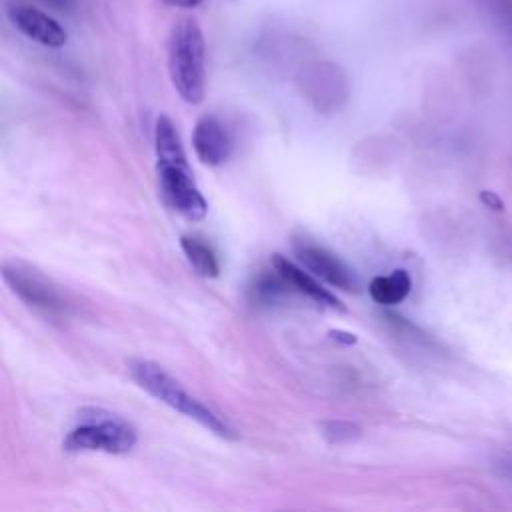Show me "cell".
Masks as SVG:
<instances>
[{
  "instance_id": "4fadbf2b",
  "label": "cell",
  "mask_w": 512,
  "mask_h": 512,
  "mask_svg": "<svg viewBox=\"0 0 512 512\" xmlns=\"http://www.w3.org/2000/svg\"><path fill=\"white\" fill-rule=\"evenodd\" d=\"M322 434L328 442L332 444H342V442H350L356 440L360 436V426L354 422H344V420H330V422H322L320 424Z\"/></svg>"
},
{
  "instance_id": "9a60e30c",
  "label": "cell",
  "mask_w": 512,
  "mask_h": 512,
  "mask_svg": "<svg viewBox=\"0 0 512 512\" xmlns=\"http://www.w3.org/2000/svg\"><path fill=\"white\" fill-rule=\"evenodd\" d=\"M168 2L174 4V6H182V8H194V6H198L204 0H168Z\"/></svg>"
},
{
  "instance_id": "6da1fadb",
  "label": "cell",
  "mask_w": 512,
  "mask_h": 512,
  "mask_svg": "<svg viewBox=\"0 0 512 512\" xmlns=\"http://www.w3.org/2000/svg\"><path fill=\"white\" fill-rule=\"evenodd\" d=\"M128 372L130 378L142 388L146 390L150 396H154L156 400L164 402L166 406H170L172 410L196 420L198 424H202L204 428H208L210 432L222 436V438H234V430L232 426L220 416L216 414L212 408H208L206 404H202L198 398H194L192 394H188L162 366H158L156 362L150 360H130L128 362Z\"/></svg>"
},
{
  "instance_id": "2e32d148",
  "label": "cell",
  "mask_w": 512,
  "mask_h": 512,
  "mask_svg": "<svg viewBox=\"0 0 512 512\" xmlns=\"http://www.w3.org/2000/svg\"><path fill=\"white\" fill-rule=\"evenodd\" d=\"M332 336L334 338H340V340H344V342H348V344H352V342H356V338L352 336V334H346V332H340V330H336V332H332Z\"/></svg>"
},
{
  "instance_id": "5b68a950",
  "label": "cell",
  "mask_w": 512,
  "mask_h": 512,
  "mask_svg": "<svg viewBox=\"0 0 512 512\" xmlns=\"http://www.w3.org/2000/svg\"><path fill=\"white\" fill-rule=\"evenodd\" d=\"M156 170L166 204L188 220H202L208 212V204L192 178L190 166L158 162Z\"/></svg>"
},
{
  "instance_id": "3957f363",
  "label": "cell",
  "mask_w": 512,
  "mask_h": 512,
  "mask_svg": "<svg viewBox=\"0 0 512 512\" xmlns=\"http://www.w3.org/2000/svg\"><path fill=\"white\" fill-rule=\"evenodd\" d=\"M136 444V430L116 414L90 410L84 414L82 424L72 428L64 438L68 452H106L126 454Z\"/></svg>"
},
{
  "instance_id": "277c9868",
  "label": "cell",
  "mask_w": 512,
  "mask_h": 512,
  "mask_svg": "<svg viewBox=\"0 0 512 512\" xmlns=\"http://www.w3.org/2000/svg\"><path fill=\"white\" fill-rule=\"evenodd\" d=\"M2 276L12 292L28 306L48 314H60L66 310V300L58 286L36 266L22 260H8L2 266Z\"/></svg>"
},
{
  "instance_id": "9c48e42d",
  "label": "cell",
  "mask_w": 512,
  "mask_h": 512,
  "mask_svg": "<svg viewBox=\"0 0 512 512\" xmlns=\"http://www.w3.org/2000/svg\"><path fill=\"white\" fill-rule=\"evenodd\" d=\"M272 266L280 274V278L284 280L286 286L294 288L296 292L304 294L306 298L314 300L316 304H324L330 308H342L340 300L332 292H328L316 278H312L308 272L298 268L294 262H290L282 254L272 256Z\"/></svg>"
},
{
  "instance_id": "e0dca14e",
  "label": "cell",
  "mask_w": 512,
  "mask_h": 512,
  "mask_svg": "<svg viewBox=\"0 0 512 512\" xmlns=\"http://www.w3.org/2000/svg\"><path fill=\"white\" fill-rule=\"evenodd\" d=\"M44 2L50 6H56V8H64V6H68L70 0H44Z\"/></svg>"
},
{
  "instance_id": "5bb4252c",
  "label": "cell",
  "mask_w": 512,
  "mask_h": 512,
  "mask_svg": "<svg viewBox=\"0 0 512 512\" xmlns=\"http://www.w3.org/2000/svg\"><path fill=\"white\" fill-rule=\"evenodd\" d=\"M480 200L488 206V208H492V210H502L504 206H502V200L494 194V192H490V190H484L482 194H480Z\"/></svg>"
},
{
  "instance_id": "52a82bcc",
  "label": "cell",
  "mask_w": 512,
  "mask_h": 512,
  "mask_svg": "<svg viewBox=\"0 0 512 512\" xmlns=\"http://www.w3.org/2000/svg\"><path fill=\"white\" fill-rule=\"evenodd\" d=\"M192 146L202 164L218 166L232 154V136L216 116L206 114L194 126Z\"/></svg>"
},
{
  "instance_id": "ba28073f",
  "label": "cell",
  "mask_w": 512,
  "mask_h": 512,
  "mask_svg": "<svg viewBox=\"0 0 512 512\" xmlns=\"http://www.w3.org/2000/svg\"><path fill=\"white\" fill-rule=\"evenodd\" d=\"M10 20L12 24L30 40L48 46V48H58L66 44V30L46 12L26 6V4H16L10 8Z\"/></svg>"
},
{
  "instance_id": "8992f818",
  "label": "cell",
  "mask_w": 512,
  "mask_h": 512,
  "mask_svg": "<svg viewBox=\"0 0 512 512\" xmlns=\"http://www.w3.org/2000/svg\"><path fill=\"white\" fill-rule=\"evenodd\" d=\"M294 254L316 278H322L324 282L340 290H356L358 282L352 270L328 248L302 238L294 242Z\"/></svg>"
},
{
  "instance_id": "7a4b0ae2",
  "label": "cell",
  "mask_w": 512,
  "mask_h": 512,
  "mask_svg": "<svg viewBox=\"0 0 512 512\" xmlns=\"http://www.w3.org/2000/svg\"><path fill=\"white\" fill-rule=\"evenodd\" d=\"M168 72L172 86L188 104L204 98V36L194 18H182L168 36Z\"/></svg>"
},
{
  "instance_id": "7c38bea8",
  "label": "cell",
  "mask_w": 512,
  "mask_h": 512,
  "mask_svg": "<svg viewBox=\"0 0 512 512\" xmlns=\"http://www.w3.org/2000/svg\"><path fill=\"white\" fill-rule=\"evenodd\" d=\"M180 246L192 264V268L204 276V278H216L220 274V264L216 258V252L212 250L210 244H206L202 238L194 234H184L180 238Z\"/></svg>"
},
{
  "instance_id": "8fae6325",
  "label": "cell",
  "mask_w": 512,
  "mask_h": 512,
  "mask_svg": "<svg viewBox=\"0 0 512 512\" xmlns=\"http://www.w3.org/2000/svg\"><path fill=\"white\" fill-rule=\"evenodd\" d=\"M154 146H156V158L158 162H166V164H180V166H188L178 130L174 126V122L160 114L156 118V128H154Z\"/></svg>"
},
{
  "instance_id": "30bf717a",
  "label": "cell",
  "mask_w": 512,
  "mask_h": 512,
  "mask_svg": "<svg viewBox=\"0 0 512 512\" xmlns=\"http://www.w3.org/2000/svg\"><path fill=\"white\" fill-rule=\"evenodd\" d=\"M410 288H412L410 274L402 268H396L388 276L372 278L368 292L374 302L382 306H394V304H400L410 294Z\"/></svg>"
}]
</instances>
